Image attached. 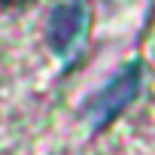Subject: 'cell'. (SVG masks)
<instances>
[{
	"label": "cell",
	"mask_w": 155,
	"mask_h": 155,
	"mask_svg": "<svg viewBox=\"0 0 155 155\" xmlns=\"http://www.w3.org/2000/svg\"><path fill=\"white\" fill-rule=\"evenodd\" d=\"M140 91V64H128L119 76H113V79L107 82L104 91L94 94L91 107H88V116H91V125L94 128H104L110 125Z\"/></svg>",
	"instance_id": "cell-1"
},
{
	"label": "cell",
	"mask_w": 155,
	"mask_h": 155,
	"mask_svg": "<svg viewBox=\"0 0 155 155\" xmlns=\"http://www.w3.org/2000/svg\"><path fill=\"white\" fill-rule=\"evenodd\" d=\"M85 28V3L73 0V3H64L52 12V21H49V43L58 55H67L76 40H79Z\"/></svg>",
	"instance_id": "cell-2"
},
{
	"label": "cell",
	"mask_w": 155,
	"mask_h": 155,
	"mask_svg": "<svg viewBox=\"0 0 155 155\" xmlns=\"http://www.w3.org/2000/svg\"><path fill=\"white\" fill-rule=\"evenodd\" d=\"M3 6H25V3H31V0H0Z\"/></svg>",
	"instance_id": "cell-3"
}]
</instances>
